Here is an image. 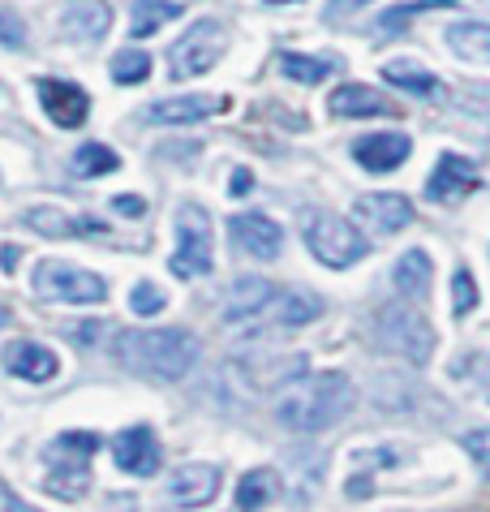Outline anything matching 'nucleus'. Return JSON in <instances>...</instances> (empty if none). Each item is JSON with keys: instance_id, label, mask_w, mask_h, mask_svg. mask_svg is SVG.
I'll return each instance as SVG.
<instances>
[{"instance_id": "obj_1", "label": "nucleus", "mask_w": 490, "mask_h": 512, "mask_svg": "<svg viewBox=\"0 0 490 512\" xmlns=\"http://www.w3.org/2000/svg\"><path fill=\"white\" fill-rule=\"evenodd\" d=\"M112 353H117V362L129 375L177 383L194 371L203 345H198V336L190 327H125L112 340Z\"/></svg>"}, {"instance_id": "obj_2", "label": "nucleus", "mask_w": 490, "mask_h": 512, "mask_svg": "<svg viewBox=\"0 0 490 512\" xmlns=\"http://www.w3.org/2000/svg\"><path fill=\"white\" fill-rule=\"evenodd\" d=\"M353 401H357V388L349 375L340 371L301 375L276 396V422L293 435H319L349 414Z\"/></svg>"}, {"instance_id": "obj_3", "label": "nucleus", "mask_w": 490, "mask_h": 512, "mask_svg": "<svg viewBox=\"0 0 490 512\" xmlns=\"http://www.w3.org/2000/svg\"><path fill=\"white\" fill-rule=\"evenodd\" d=\"M31 289L39 302H56V306H99L108 302V280L86 272L78 263L65 259H39L31 272Z\"/></svg>"}, {"instance_id": "obj_4", "label": "nucleus", "mask_w": 490, "mask_h": 512, "mask_svg": "<svg viewBox=\"0 0 490 512\" xmlns=\"http://www.w3.org/2000/svg\"><path fill=\"white\" fill-rule=\"evenodd\" d=\"M374 340H379L387 353H396V358H405L413 366H426L430 353H435V327L409 302L383 306L379 315H374Z\"/></svg>"}, {"instance_id": "obj_5", "label": "nucleus", "mask_w": 490, "mask_h": 512, "mask_svg": "<svg viewBox=\"0 0 490 512\" xmlns=\"http://www.w3.org/2000/svg\"><path fill=\"white\" fill-rule=\"evenodd\" d=\"M99 452V435L91 431H69L61 439H52L48 444V491L61 495V500H82L86 487H91V457Z\"/></svg>"}, {"instance_id": "obj_6", "label": "nucleus", "mask_w": 490, "mask_h": 512, "mask_svg": "<svg viewBox=\"0 0 490 512\" xmlns=\"http://www.w3.org/2000/svg\"><path fill=\"white\" fill-rule=\"evenodd\" d=\"M177 250L168 259V272L177 280H194V276H207L215 267V241H211V216L194 203H181L177 207Z\"/></svg>"}, {"instance_id": "obj_7", "label": "nucleus", "mask_w": 490, "mask_h": 512, "mask_svg": "<svg viewBox=\"0 0 490 512\" xmlns=\"http://www.w3.org/2000/svg\"><path fill=\"white\" fill-rule=\"evenodd\" d=\"M306 246L323 267H336V272L366 259V250H370L366 237L357 233V224L344 216H331V211H314L306 220Z\"/></svg>"}, {"instance_id": "obj_8", "label": "nucleus", "mask_w": 490, "mask_h": 512, "mask_svg": "<svg viewBox=\"0 0 490 512\" xmlns=\"http://www.w3.org/2000/svg\"><path fill=\"white\" fill-rule=\"evenodd\" d=\"M220 56H224V26L215 18H203L168 48V78H177V82L203 78Z\"/></svg>"}, {"instance_id": "obj_9", "label": "nucleus", "mask_w": 490, "mask_h": 512, "mask_svg": "<svg viewBox=\"0 0 490 512\" xmlns=\"http://www.w3.org/2000/svg\"><path fill=\"white\" fill-rule=\"evenodd\" d=\"M228 237H233V246L241 254H250L258 263H271L280 259L284 250V229L263 211H237V216H228Z\"/></svg>"}, {"instance_id": "obj_10", "label": "nucleus", "mask_w": 490, "mask_h": 512, "mask_svg": "<svg viewBox=\"0 0 490 512\" xmlns=\"http://www.w3.org/2000/svg\"><path fill=\"white\" fill-rule=\"evenodd\" d=\"M220 465H211V461H190V465H181V469H172L168 474V504L172 508H203L211 504L215 495H220Z\"/></svg>"}, {"instance_id": "obj_11", "label": "nucleus", "mask_w": 490, "mask_h": 512, "mask_svg": "<svg viewBox=\"0 0 490 512\" xmlns=\"http://www.w3.org/2000/svg\"><path fill=\"white\" fill-rule=\"evenodd\" d=\"M323 315V297H314L306 289H276V297L267 302V310L250 327L258 332H288V327H306Z\"/></svg>"}, {"instance_id": "obj_12", "label": "nucleus", "mask_w": 490, "mask_h": 512, "mask_svg": "<svg viewBox=\"0 0 490 512\" xmlns=\"http://www.w3.org/2000/svg\"><path fill=\"white\" fill-rule=\"evenodd\" d=\"M39 108L48 112L52 125L61 130H78V125L91 117V95H86L78 82H65V78H39Z\"/></svg>"}, {"instance_id": "obj_13", "label": "nucleus", "mask_w": 490, "mask_h": 512, "mask_svg": "<svg viewBox=\"0 0 490 512\" xmlns=\"http://www.w3.org/2000/svg\"><path fill=\"white\" fill-rule=\"evenodd\" d=\"M112 461H117L121 474H134V478H151L160 469V439L147 422L138 426H125V431L112 439Z\"/></svg>"}, {"instance_id": "obj_14", "label": "nucleus", "mask_w": 490, "mask_h": 512, "mask_svg": "<svg viewBox=\"0 0 490 512\" xmlns=\"http://www.w3.org/2000/svg\"><path fill=\"white\" fill-rule=\"evenodd\" d=\"M0 366L22 383H52L61 375V358L39 340H9L5 353H0Z\"/></svg>"}, {"instance_id": "obj_15", "label": "nucleus", "mask_w": 490, "mask_h": 512, "mask_svg": "<svg viewBox=\"0 0 490 512\" xmlns=\"http://www.w3.org/2000/svg\"><path fill=\"white\" fill-rule=\"evenodd\" d=\"M473 186H478V168H473V160H465V155H456V151H443L435 173L426 181V198L430 203H460Z\"/></svg>"}, {"instance_id": "obj_16", "label": "nucleus", "mask_w": 490, "mask_h": 512, "mask_svg": "<svg viewBox=\"0 0 490 512\" xmlns=\"http://www.w3.org/2000/svg\"><path fill=\"white\" fill-rule=\"evenodd\" d=\"M276 297V284L263 276H241L224 297V327H250Z\"/></svg>"}, {"instance_id": "obj_17", "label": "nucleus", "mask_w": 490, "mask_h": 512, "mask_svg": "<svg viewBox=\"0 0 490 512\" xmlns=\"http://www.w3.org/2000/svg\"><path fill=\"white\" fill-rule=\"evenodd\" d=\"M353 211H357V220H362L370 233H383V237L413 224V203L405 194H362Z\"/></svg>"}, {"instance_id": "obj_18", "label": "nucleus", "mask_w": 490, "mask_h": 512, "mask_svg": "<svg viewBox=\"0 0 490 512\" xmlns=\"http://www.w3.org/2000/svg\"><path fill=\"white\" fill-rule=\"evenodd\" d=\"M39 237H104L108 224L99 216H78V211H61V207H31L22 216Z\"/></svg>"}, {"instance_id": "obj_19", "label": "nucleus", "mask_w": 490, "mask_h": 512, "mask_svg": "<svg viewBox=\"0 0 490 512\" xmlns=\"http://www.w3.org/2000/svg\"><path fill=\"white\" fill-rule=\"evenodd\" d=\"M413 142L405 134H366L353 142V160L366 168V173H392L409 160Z\"/></svg>"}, {"instance_id": "obj_20", "label": "nucleus", "mask_w": 490, "mask_h": 512, "mask_svg": "<svg viewBox=\"0 0 490 512\" xmlns=\"http://www.w3.org/2000/svg\"><path fill=\"white\" fill-rule=\"evenodd\" d=\"M327 108L336 112V117H396L400 112L383 91L362 87V82H344V87H336L327 99Z\"/></svg>"}, {"instance_id": "obj_21", "label": "nucleus", "mask_w": 490, "mask_h": 512, "mask_svg": "<svg viewBox=\"0 0 490 512\" xmlns=\"http://www.w3.org/2000/svg\"><path fill=\"white\" fill-rule=\"evenodd\" d=\"M215 112H224V99H211V95H177V99L147 104L142 117L155 121V125H194V121L215 117Z\"/></svg>"}, {"instance_id": "obj_22", "label": "nucleus", "mask_w": 490, "mask_h": 512, "mask_svg": "<svg viewBox=\"0 0 490 512\" xmlns=\"http://www.w3.org/2000/svg\"><path fill=\"white\" fill-rule=\"evenodd\" d=\"M430 254L426 250H405L396 259L392 267V284H396V293L405 297V302H422V297L430 293Z\"/></svg>"}, {"instance_id": "obj_23", "label": "nucleus", "mask_w": 490, "mask_h": 512, "mask_svg": "<svg viewBox=\"0 0 490 512\" xmlns=\"http://www.w3.org/2000/svg\"><path fill=\"white\" fill-rule=\"evenodd\" d=\"M61 26H65V35H74V39H104L112 26V9L104 0H78V5H69L61 13Z\"/></svg>"}, {"instance_id": "obj_24", "label": "nucleus", "mask_w": 490, "mask_h": 512, "mask_svg": "<svg viewBox=\"0 0 490 512\" xmlns=\"http://www.w3.org/2000/svg\"><path fill=\"white\" fill-rule=\"evenodd\" d=\"M271 500H280V474L276 469H250L237 482V512H263Z\"/></svg>"}, {"instance_id": "obj_25", "label": "nucleus", "mask_w": 490, "mask_h": 512, "mask_svg": "<svg viewBox=\"0 0 490 512\" xmlns=\"http://www.w3.org/2000/svg\"><path fill=\"white\" fill-rule=\"evenodd\" d=\"M448 48L460 56V61L490 65V26L486 22H456V26H448Z\"/></svg>"}, {"instance_id": "obj_26", "label": "nucleus", "mask_w": 490, "mask_h": 512, "mask_svg": "<svg viewBox=\"0 0 490 512\" xmlns=\"http://www.w3.org/2000/svg\"><path fill=\"white\" fill-rule=\"evenodd\" d=\"M172 18H181L177 0H134V13H129V39H151Z\"/></svg>"}, {"instance_id": "obj_27", "label": "nucleus", "mask_w": 490, "mask_h": 512, "mask_svg": "<svg viewBox=\"0 0 490 512\" xmlns=\"http://www.w3.org/2000/svg\"><path fill=\"white\" fill-rule=\"evenodd\" d=\"M383 78L392 82V87H400V91H409V95H439V78L430 74V69H422V65H413V61H387L383 65Z\"/></svg>"}, {"instance_id": "obj_28", "label": "nucleus", "mask_w": 490, "mask_h": 512, "mask_svg": "<svg viewBox=\"0 0 490 512\" xmlns=\"http://www.w3.org/2000/svg\"><path fill=\"white\" fill-rule=\"evenodd\" d=\"M121 168V155L104 147V142H82L74 151V177H104V173H117Z\"/></svg>"}, {"instance_id": "obj_29", "label": "nucleus", "mask_w": 490, "mask_h": 512, "mask_svg": "<svg viewBox=\"0 0 490 512\" xmlns=\"http://www.w3.org/2000/svg\"><path fill=\"white\" fill-rule=\"evenodd\" d=\"M340 61H331V56H297V52H284L280 56V69L293 82H306V87H314V82H323L331 69H336Z\"/></svg>"}, {"instance_id": "obj_30", "label": "nucleus", "mask_w": 490, "mask_h": 512, "mask_svg": "<svg viewBox=\"0 0 490 512\" xmlns=\"http://www.w3.org/2000/svg\"><path fill=\"white\" fill-rule=\"evenodd\" d=\"M452 5H460V0H409V5H396V9L383 13L379 31L383 35H400L413 18H422V13H435V9H452Z\"/></svg>"}, {"instance_id": "obj_31", "label": "nucleus", "mask_w": 490, "mask_h": 512, "mask_svg": "<svg viewBox=\"0 0 490 512\" xmlns=\"http://www.w3.org/2000/svg\"><path fill=\"white\" fill-rule=\"evenodd\" d=\"M151 78V56L142 48H121L112 56V82H121V87H138V82Z\"/></svg>"}, {"instance_id": "obj_32", "label": "nucleus", "mask_w": 490, "mask_h": 512, "mask_svg": "<svg viewBox=\"0 0 490 512\" xmlns=\"http://www.w3.org/2000/svg\"><path fill=\"white\" fill-rule=\"evenodd\" d=\"M164 306H168V293L160 289V284L155 280H134V289H129V310H134L138 319L160 315Z\"/></svg>"}, {"instance_id": "obj_33", "label": "nucleus", "mask_w": 490, "mask_h": 512, "mask_svg": "<svg viewBox=\"0 0 490 512\" xmlns=\"http://www.w3.org/2000/svg\"><path fill=\"white\" fill-rule=\"evenodd\" d=\"M473 306H478V280H473L469 267H456V276H452V310H456V319L473 315Z\"/></svg>"}, {"instance_id": "obj_34", "label": "nucleus", "mask_w": 490, "mask_h": 512, "mask_svg": "<svg viewBox=\"0 0 490 512\" xmlns=\"http://www.w3.org/2000/svg\"><path fill=\"white\" fill-rule=\"evenodd\" d=\"M465 452L473 457V465H478L482 474L490 478V426H486V431H469L465 435Z\"/></svg>"}, {"instance_id": "obj_35", "label": "nucleus", "mask_w": 490, "mask_h": 512, "mask_svg": "<svg viewBox=\"0 0 490 512\" xmlns=\"http://www.w3.org/2000/svg\"><path fill=\"white\" fill-rule=\"evenodd\" d=\"M0 44L5 48H22L26 44V22L13 9H0Z\"/></svg>"}, {"instance_id": "obj_36", "label": "nucleus", "mask_w": 490, "mask_h": 512, "mask_svg": "<svg viewBox=\"0 0 490 512\" xmlns=\"http://www.w3.org/2000/svg\"><path fill=\"white\" fill-rule=\"evenodd\" d=\"M112 211H117V216H125V220H142V216H147V198H138V194H117V198H112Z\"/></svg>"}, {"instance_id": "obj_37", "label": "nucleus", "mask_w": 490, "mask_h": 512, "mask_svg": "<svg viewBox=\"0 0 490 512\" xmlns=\"http://www.w3.org/2000/svg\"><path fill=\"white\" fill-rule=\"evenodd\" d=\"M0 512H39V508H31L26 500H18V495H13V487H5V482H0Z\"/></svg>"}, {"instance_id": "obj_38", "label": "nucleus", "mask_w": 490, "mask_h": 512, "mask_svg": "<svg viewBox=\"0 0 490 512\" xmlns=\"http://www.w3.org/2000/svg\"><path fill=\"white\" fill-rule=\"evenodd\" d=\"M366 0H331L327 5V22H336V18H349V13H357Z\"/></svg>"}, {"instance_id": "obj_39", "label": "nucleus", "mask_w": 490, "mask_h": 512, "mask_svg": "<svg viewBox=\"0 0 490 512\" xmlns=\"http://www.w3.org/2000/svg\"><path fill=\"white\" fill-rule=\"evenodd\" d=\"M228 190H233V194H250L254 190V173H250V168H237L233 181H228Z\"/></svg>"}, {"instance_id": "obj_40", "label": "nucleus", "mask_w": 490, "mask_h": 512, "mask_svg": "<svg viewBox=\"0 0 490 512\" xmlns=\"http://www.w3.org/2000/svg\"><path fill=\"white\" fill-rule=\"evenodd\" d=\"M9 323V310H5V302H0V327H5Z\"/></svg>"}, {"instance_id": "obj_41", "label": "nucleus", "mask_w": 490, "mask_h": 512, "mask_svg": "<svg viewBox=\"0 0 490 512\" xmlns=\"http://www.w3.org/2000/svg\"><path fill=\"white\" fill-rule=\"evenodd\" d=\"M267 5H293V0H267Z\"/></svg>"}]
</instances>
